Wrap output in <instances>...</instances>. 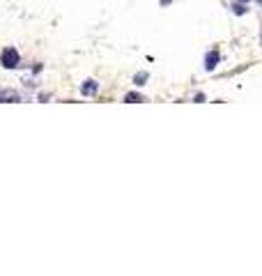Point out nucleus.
Wrapping results in <instances>:
<instances>
[{
	"label": "nucleus",
	"mask_w": 262,
	"mask_h": 276,
	"mask_svg": "<svg viewBox=\"0 0 262 276\" xmlns=\"http://www.w3.org/2000/svg\"><path fill=\"white\" fill-rule=\"evenodd\" d=\"M260 39H262V35H260Z\"/></svg>",
	"instance_id": "8"
},
{
	"label": "nucleus",
	"mask_w": 262,
	"mask_h": 276,
	"mask_svg": "<svg viewBox=\"0 0 262 276\" xmlns=\"http://www.w3.org/2000/svg\"><path fill=\"white\" fill-rule=\"evenodd\" d=\"M0 62H2V67H7V69H14V67L18 65V51L16 48H5L2 55H0Z\"/></svg>",
	"instance_id": "1"
},
{
	"label": "nucleus",
	"mask_w": 262,
	"mask_h": 276,
	"mask_svg": "<svg viewBox=\"0 0 262 276\" xmlns=\"http://www.w3.org/2000/svg\"><path fill=\"white\" fill-rule=\"evenodd\" d=\"M239 2H249V0H239Z\"/></svg>",
	"instance_id": "6"
},
{
	"label": "nucleus",
	"mask_w": 262,
	"mask_h": 276,
	"mask_svg": "<svg viewBox=\"0 0 262 276\" xmlns=\"http://www.w3.org/2000/svg\"><path fill=\"white\" fill-rule=\"evenodd\" d=\"M125 102L127 104H136V102H143V97L138 95V92H129V95L125 97Z\"/></svg>",
	"instance_id": "4"
},
{
	"label": "nucleus",
	"mask_w": 262,
	"mask_h": 276,
	"mask_svg": "<svg viewBox=\"0 0 262 276\" xmlns=\"http://www.w3.org/2000/svg\"><path fill=\"white\" fill-rule=\"evenodd\" d=\"M163 2H168V0H163Z\"/></svg>",
	"instance_id": "7"
},
{
	"label": "nucleus",
	"mask_w": 262,
	"mask_h": 276,
	"mask_svg": "<svg viewBox=\"0 0 262 276\" xmlns=\"http://www.w3.org/2000/svg\"><path fill=\"white\" fill-rule=\"evenodd\" d=\"M81 90H83V95H95V92H97V83H95V81H85Z\"/></svg>",
	"instance_id": "2"
},
{
	"label": "nucleus",
	"mask_w": 262,
	"mask_h": 276,
	"mask_svg": "<svg viewBox=\"0 0 262 276\" xmlns=\"http://www.w3.org/2000/svg\"><path fill=\"white\" fill-rule=\"evenodd\" d=\"M216 62H219V53H209L207 55V65H205V67H207L209 72H212V69L216 67Z\"/></svg>",
	"instance_id": "3"
},
{
	"label": "nucleus",
	"mask_w": 262,
	"mask_h": 276,
	"mask_svg": "<svg viewBox=\"0 0 262 276\" xmlns=\"http://www.w3.org/2000/svg\"><path fill=\"white\" fill-rule=\"evenodd\" d=\"M133 81H136V85H143L145 81H147V74H138V76L133 78Z\"/></svg>",
	"instance_id": "5"
}]
</instances>
